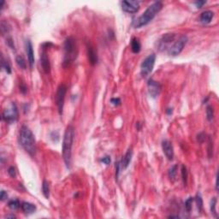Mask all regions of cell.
<instances>
[{
  "label": "cell",
  "instance_id": "cell-21",
  "mask_svg": "<svg viewBox=\"0 0 219 219\" xmlns=\"http://www.w3.org/2000/svg\"><path fill=\"white\" fill-rule=\"evenodd\" d=\"M15 62H16L17 65H18L21 68L26 69V68H27V63H26V61H25V59H24V57H23L22 56H21V55L16 56V57H15Z\"/></svg>",
  "mask_w": 219,
  "mask_h": 219
},
{
  "label": "cell",
  "instance_id": "cell-38",
  "mask_svg": "<svg viewBox=\"0 0 219 219\" xmlns=\"http://www.w3.org/2000/svg\"><path fill=\"white\" fill-rule=\"evenodd\" d=\"M20 88H21L20 89L21 92L22 93H26V92L27 91V88L26 87V86H25V85H23V84H22V85H21V86L20 87Z\"/></svg>",
  "mask_w": 219,
  "mask_h": 219
},
{
  "label": "cell",
  "instance_id": "cell-18",
  "mask_svg": "<svg viewBox=\"0 0 219 219\" xmlns=\"http://www.w3.org/2000/svg\"><path fill=\"white\" fill-rule=\"evenodd\" d=\"M21 207L22 211L25 212L26 214H32L36 210L35 205L31 204V203H28V202H23L21 205Z\"/></svg>",
  "mask_w": 219,
  "mask_h": 219
},
{
  "label": "cell",
  "instance_id": "cell-37",
  "mask_svg": "<svg viewBox=\"0 0 219 219\" xmlns=\"http://www.w3.org/2000/svg\"><path fill=\"white\" fill-rule=\"evenodd\" d=\"M205 3H206V1H197L194 4H195V5L198 7V8H201V7L205 4Z\"/></svg>",
  "mask_w": 219,
  "mask_h": 219
},
{
  "label": "cell",
  "instance_id": "cell-6",
  "mask_svg": "<svg viewBox=\"0 0 219 219\" xmlns=\"http://www.w3.org/2000/svg\"><path fill=\"white\" fill-rule=\"evenodd\" d=\"M155 61H156V55L154 53L147 56L144 59L140 65V73L143 77H146L147 75H150L154 67Z\"/></svg>",
  "mask_w": 219,
  "mask_h": 219
},
{
  "label": "cell",
  "instance_id": "cell-15",
  "mask_svg": "<svg viewBox=\"0 0 219 219\" xmlns=\"http://www.w3.org/2000/svg\"><path fill=\"white\" fill-rule=\"evenodd\" d=\"M214 16V13L211 10H205L200 15V21L204 24L210 23Z\"/></svg>",
  "mask_w": 219,
  "mask_h": 219
},
{
  "label": "cell",
  "instance_id": "cell-28",
  "mask_svg": "<svg viewBox=\"0 0 219 219\" xmlns=\"http://www.w3.org/2000/svg\"><path fill=\"white\" fill-rule=\"evenodd\" d=\"M193 200H194V198H188L187 200H186V202H185V208H186V210H187V212H190L192 210V207H193Z\"/></svg>",
  "mask_w": 219,
  "mask_h": 219
},
{
  "label": "cell",
  "instance_id": "cell-22",
  "mask_svg": "<svg viewBox=\"0 0 219 219\" xmlns=\"http://www.w3.org/2000/svg\"><path fill=\"white\" fill-rule=\"evenodd\" d=\"M176 174H177V165H173L169 170V177L171 182H175L176 178Z\"/></svg>",
  "mask_w": 219,
  "mask_h": 219
},
{
  "label": "cell",
  "instance_id": "cell-39",
  "mask_svg": "<svg viewBox=\"0 0 219 219\" xmlns=\"http://www.w3.org/2000/svg\"><path fill=\"white\" fill-rule=\"evenodd\" d=\"M216 190L218 191V175L216 176Z\"/></svg>",
  "mask_w": 219,
  "mask_h": 219
},
{
  "label": "cell",
  "instance_id": "cell-42",
  "mask_svg": "<svg viewBox=\"0 0 219 219\" xmlns=\"http://www.w3.org/2000/svg\"><path fill=\"white\" fill-rule=\"evenodd\" d=\"M168 218H179L178 216H172V215H171V216H169Z\"/></svg>",
  "mask_w": 219,
  "mask_h": 219
},
{
  "label": "cell",
  "instance_id": "cell-35",
  "mask_svg": "<svg viewBox=\"0 0 219 219\" xmlns=\"http://www.w3.org/2000/svg\"><path fill=\"white\" fill-rule=\"evenodd\" d=\"M7 198H8V194H7L6 192L5 191L1 192V195H0V198H1V200H2V201H4V200L7 199Z\"/></svg>",
  "mask_w": 219,
  "mask_h": 219
},
{
  "label": "cell",
  "instance_id": "cell-10",
  "mask_svg": "<svg viewBox=\"0 0 219 219\" xmlns=\"http://www.w3.org/2000/svg\"><path fill=\"white\" fill-rule=\"evenodd\" d=\"M147 87H148V93L151 98H157V96L159 95L160 92H161V85L159 82H156L152 79H150L148 81V84H147Z\"/></svg>",
  "mask_w": 219,
  "mask_h": 219
},
{
  "label": "cell",
  "instance_id": "cell-11",
  "mask_svg": "<svg viewBox=\"0 0 219 219\" xmlns=\"http://www.w3.org/2000/svg\"><path fill=\"white\" fill-rule=\"evenodd\" d=\"M40 63L43 70L48 74L50 73V70H51V65H50V60H49V57H48V55L46 51V48L43 46L42 48V52L40 55Z\"/></svg>",
  "mask_w": 219,
  "mask_h": 219
},
{
  "label": "cell",
  "instance_id": "cell-25",
  "mask_svg": "<svg viewBox=\"0 0 219 219\" xmlns=\"http://www.w3.org/2000/svg\"><path fill=\"white\" fill-rule=\"evenodd\" d=\"M182 181H183V183L186 186L187 183V168L185 165L182 166Z\"/></svg>",
  "mask_w": 219,
  "mask_h": 219
},
{
  "label": "cell",
  "instance_id": "cell-40",
  "mask_svg": "<svg viewBox=\"0 0 219 219\" xmlns=\"http://www.w3.org/2000/svg\"><path fill=\"white\" fill-rule=\"evenodd\" d=\"M6 218H15V215H8V216H6Z\"/></svg>",
  "mask_w": 219,
  "mask_h": 219
},
{
  "label": "cell",
  "instance_id": "cell-31",
  "mask_svg": "<svg viewBox=\"0 0 219 219\" xmlns=\"http://www.w3.org/2000/svg\"><path fill=\"white\" fill-rule=\"evenodd\" d=\"M197 140L199 143H204L205 140V133H199L197 135Z\"/></svg>",
  "mask_w": 219,
  "mask_h": 219
},
{
  "label": "cell",
  "instance_id": "cell-12",
  "mask_svg": "<svg viewBox=\"0 0 219 219\" xmlns=\"http://www.w3.org/2000/svg\"><path fill=\"white\" fill-rule=\"evenodd\" d=\"M162 148H163V151H164V155L169 160H172L174 157V148L170 141L165 140L162 142Z\"/></svg>",
  "mask_w": 219,
  "mask_h": 219
},
{
  "label": "cell",
  "instance_id": "cell-7",
  "mask_svg": "<svg viewBox=\"0 0 219 219\" xmlns=\"http://www.w3.org/2000/svg\"><path fill=\"white\" fill-rule=\"evenodd\" d=\"M187 43V37L186 35H182L178 38L174 44L169 48V54L173 57L179 55L183 50L184 46Z\"/></svg>",
  "mask_w": 219,
  "mask_h": 219
},
{
  "label": "cell",
  "instance_id": "cell-5",
  "mask_svg": "<svg viewBox=\"0 0 219 219\" xmlns=\"http://www.w3.org/2000/svg\"><path fill=\"white\" fill-rule=\"evenodd\" d=\"M18 116H19V113H18V109H17L16 104L15 103H11L10 107L4 110L2 114V118L6 123L11 124L17 121Z\"/></svg>",
  "mask_w": 219,
  "mask_h": 219
},
{
  "label": "cell",
  "instance_id": "cell-41",
  "mask_svg": "<svg viewBox=\"0 0 219 219\" xmlns=\"http://www.w3.org/2000/svg\"><path fill=\"white\" fill-rule=\"evenodd\" d=\"M166 112L168 115H170V114H172V109H168L166 110Z\"/></svg>",
  "mask_w": 219,
  "mask_h": 219
},
{
  "label": "cell",
  "instance_id": "cell-32",
  "mask_svg": "<svg viewBox=\"0 0 219 219\" xmlns=\"http://www.w3.org/2000/svg\"><path fill=\"white\" fill-rule=\"evenodd\" d=\"M8 173H9V175H10L11 177H15V176H16L15 169L14 168L13 166H11V167H10V168H9V170H8Z\"/></svg>",
  "mask_w": 219,
  "mask_h": 219
},
{
  "label": "cell",
  "instance_id": "cell-3",
  "mask_svg": "<svg viewBox=\"0 0 219 219\" xmlns=\"http://www.w3.org/2000/svg\"><path fill=\"white\" fill-rule=\"evenodd\" d=\"M162 8H163L162 2H160V1L154 2L152 4H151L150 6L146 10V11L139 18H137L136 21L134 23V27L140 28V27H142L143 26L147 25L156 16V15L162 10Z\"/></svg>",
  "mask_w": 219,
  "mask_h": 219
},
{
  "label": "cell",
  "instance_id": "cell-26",
  "mask_svg": "<svg viewBox=\"0 0 219 219\" xmlns=\"http://www.w3.org/2000/svg\"><path fill=\"white\" fill-rule=\"evenodd\" d=\"M206 116H207V119L208 121H212L214 117V110L212 106H207L206 108Z\"/></svg>",
  "mask_w": 219,
  "mask_h": 219
},
{
  "label": "cell",
  "instance_id": "cell-17",
  "mask_svg": "<svg viewBox=\"0 0 219 219\" xmlns=\"http://www.w3.org/2000/svg\"><path fill=\"white\" fill-rule=\"evenodd\" d=\"M175 39H176V34H165L160 40V46L173 42Z\"/></svg>",
  "mask_w": 219,
  "mask_h": 219
},
{
  "label": "cell",
  "instance_id": "cell-36",
  "mask_svg": "<svg viewBox=\"0 0 219 219\" xmlns=\"http://www.w3.org/2000/svg\"><path fill=\"white\" fill-rule=\"evenodd\" d=\"M120 164L121 163L120 162H118L117 164H116V179L117 180L118 179V176H119V170H120Z\"/></svg>",
  "mask_w": 219,
  "mask_h": 219
},
{
  "label": "cell",
  "instance_id": "cell-23",
  "mask_svg": "<svg viewBox=\"0 0 219 219\" xmlns=\"http://www.w3.org/2000/svg\"><path fill=\"white\" fill-rule=\"evenodd\" d=\"M8 206H9L11 210H17V209H19V207L21 206L20 202H19V200H17V199H12V200H10V201L8 203Z\"/></svg>",
  "mask_w": 219,
  "mask_h": 219
},
{
  "label": "cell",
  "instance_id": "cell-4",
  "mask_svg": "<svg viewBox=\"0 0 219 219\" xmlns=\"http://www.w3.org/2000/svg\"><path fill=\"white\" fill-rule=\"evenodd\" d=\"M64 57H63V66L66 67L70 65L76 59L77 48L75 39L73 37H68L64 41Z\"/></svg>",
  "mask_w": 219,
  "mask_h": 219
},
{
  "label": "cell",
  "instance_id": "cell-19",
  "mask_svg": "<svg viewBox=\"0 0 219 219\" xmlns=\"http://www.w3.org/2000/svg\"><path fill=\"white\" fill-rule=\"evenodd\" d=\"M140 48H141V45H140V42L139 41L138 39L136 38H134L132 41H131V50L134 53H138L140 52Z\"/></svg>",
  "mask_w": 219,
  "mask_h": 219
},
{
  "label": "cell",
  "instance_id": "cell-16",
  "mask_svg": "<svg viewBox=\"0 0 219 219\" xmlns=\"http://www.w3.org/2000/svg\"><path fill=\"white\" fill-rule=\"evenodd\" d=\"M132 156H133V151L131 148H129L128 151L126 152L125 156L123 157V161H122V167L123 169H126L129 167L131 159H132Z\"/></svg>",
  "mask_w": 219,
  "mask_h": 219
},
{
  "label": "cell",
  "instance_id": "cell-9",
  "mask_svg": "<svg viewBox=\"0 0 219 219\" xmlns=\"http://www.w3.org/2000/svg\"><path fill=\"white\" fill-rule=\"evenodd\" d=\"M122 9L127 13H136L140 9L139 1H123Z\"/></svg>",
  "mask_w": 219,
  "mask_h": 219
},
{
  "label": "cell",
  "instance_id": "cell-24",
  "mask_svg": "<svg viewBox=\"0 0 219 219\" xmlns=\"http://www.w3.org/2000/svg\"><path fill=\"white\" fill-rule=\"evenodd\" d=\"M1 66H2V68H4V70L6 71L8 74H10L11 73V68H10V63L6 60H4V58L3 57L1 58Z\"/></svg>",
  "mask_w": 219,
  "mask_h": 219
},
{
  "label": "cell",
  "instance_id": "cell-34",
  "mask_svg": "<svg viewBox=\"0 0 219 219\" xmlns=\"http://www.w3.org/2000/svg\"><path fill=\"white\" fill-rule=\"evenodd\" d=\"M101 162L104 163V164H106V165H108V164H110V157H109V156L104 157L102 159H101Z\"/></svg>",
  "mask_w": 219,
  "mask_h": 219
},
{
  "label": "cell",
  "instance_id": "cell-33",
  "mask_svg": "<svg viewBox=\"0 0 219 219\" xmlns=\"http://www.w3.org/2000/svg\"><path fill=\"white\" fill-rule=\"evenodd\" d=\"M110 102L112 104H114V105H119L120 104H121V100H120V98H111L110 99Z\"/></svg>",
  "mask_w": 219,
  "mask_h": 219
},
{
  "label": "cell",
  "instance_id": "cell-14",
  "mask_svg": "<svg viewBox=\"0 0 219 219\" xmlns=\"http://www.w3.org/2000/svg\"><path fill=\"white\" fill-rule=\"evenodd\" d=\"M27 59H28V62L31 68H33L34 63V49H33V46L30 40H27Z\"/></svg>",
  "mask_w": 219,
  "mask_h": 219
},
{
  "label": "cell",
  "instance_id": "cell-30",
  "mask_svg": "<svg viewBox=\"0 0 219 219\" xmlns=\"http://www.w3.org/2000/svg\"><path fill=\"white\" fill-rule=\"evenodd\" d=\"M213 156V144H212V139H208V157L209 158H212Z\"/></svg>",
  "mask_w": 219,
  "mask_h": 219
},
{
  "label": "cell",
  "instance_id": "cell-13",
  "mask_svg": "<svg viewBox=\"0 0 219 219\" xmlns=\"http://www.w3.org/2000/svg\"><path fill=\"white\" fill-rule=\"evenodd\" d=\"M87 57H88V61L90 64L95 65L98 62V56H97V53H96L93 46L89 43L87 44Z\"/></svg>",
  "mask_w": 219,
  "mask_h": 219
},
{
  "label": "cell",
  "instance_id": "cell-1",
  "mask_svg": "<svg viewBox=\"0 0 219 219\" xmlns=\"http://www.w3.org/2000/svg\"><path fill=\"white\" fill-rule=\"evenodd\" d=\"M74 138H75V129L73 126L69 125L65 130L62 146V153L63 161L65 165L68 169H70L71 163H72V147L74 143Z\"/></svg>",
  "mask_w": 219,
  "mask_h": 219
},
{
  "label": "cell",
  "instance_id": "cell-20",
  "mask_svg": "<svg viewBox=\"0 0 219 219\" xmlns=\"http://www.w3.org/2000/svg\"><path fill=\"white\" fill-rule=\"evenodd\" d=\"M42 193H43V195L46 198H49V196H50V186H49V182H48L46 180H44L43 181V183H42Z\"/></svg>",
  "mask_w": 219,
  "mask_h": 219
},
{
  "label": "cell",
  "instance_id": "cell-29",
  "mask_svg": "<svg viewBox=\"0 0 219 219\" xmlns=\"http://www.w3.org/2000/svg\"><path fill=\"white\" fill-rule=\"evenodd\" d=\"M195 200H196V203H197V208H198V212H200L202 211V208H203V199L201 198V196L199 194H198L196 196Z\"/></svg>",
  "mask_w": 219,
  "mask_h": 219
},
{
  "label": "cell",
  "instance_id": "cell-2",
  "mask_svg": "<svg viewBox=\"0 0 219 219\" xmlns=\"http://www.w3.org/2000/svg\"><path fill=\"white\" fill-rule=\"evenodd\" d=\"M19 140L22 148L30 156H34L36 152V141L34 134L27 126H22L19 133Z\"/></svg>",
  "mask_w": 219,
  "mask_h": 219
},
{
  "label": "cell",
  "instance_id": "cell-8",
  "mask_svg": "<svg viewBox=\"0 0 219 219\" xmlns=\"http://www.w3.org/2000/svg\"><path fill=\"white\" fill-rule=\"evenodd\" d=\"M67 92V87L64 85H60L59 87L57 88V92L56 94V103L58 109L59 114H62V110H63V105H64V99H65V95Z\"/></svg>",
  "mask_w": 219,
  "mask_h": 219
},
{
  "label": "cell",
  "instance_id": "cell-27",
  "mask_svg": "<svg viewBox=\"0 0 219 219\" xmlns=\"http://www.w3.org/2000/svg\"><path fill=\"white\" fill-rule=\"evenodd\" d=\"M216 205H217V199L216 198H213L211 200V212H212V214L214 215L215 218H218L217 211H216Z\"/></svg>",
  "mask_w": 219,
  "mask_h": 219
}]
</instances>
